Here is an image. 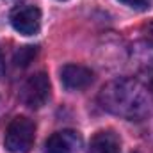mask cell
Segmentation results:
<instances>
[{
	"label": "cell",
	"mask_w": 153,
	"mask_h": 153,
	"mask_svg": "<svg viewBox=\"0 0 153 153\" xmlns=\"http://www.w3.org/2000/svg\"><path fill=\"white\" fill-rule=\"evenodd\" d=\"M119 148H121L119 137L111 130H103L91 139L87 153H119Z\"/></svg>",
	"instance_id": "7"
},
{
	"label": "cell",
	"mask_w": 153,
	"mask_h": 153,
	"mask_svg": "<svg viewBox=\"0 0 153 153\" xmlns=\"http://www.w3.org/2000/svg\"><path fill=\"white\" fill-rule=\"evenodd\" d=\"M80 144V137L75 132H57L45 143L43 153H75Z\"/></svg>",
	"instance_id": "6"
},
{
	"label": "cell",
	"mask_w": 153,
	"mask_h": 153,
	"mask_svg": "<svg viewBox=\"0 0 153 153\" xmlns=\"http://www.w3.org/2000/svg\"><path fill=\"white\" fill-rule=\"evenodd\" d=\"M61 82L68 91H80L93 82V71L80 64H66L61 70Z\"/></svg>",
	"instance_id": "5"
},
{
	"label": "cell",
	"mask_w": 153,
	"mask_h": 153,
	"mask_svg": "<svg viewBox=\"0 0 153 153\" xmlns=\"http://www.w3.org/2000/svg\"><path fill=\"white\" fill-rule=\"evenodd\" d=\"M34 134H36L34 121L25 116H18L9 123L5 130L4 146L11 153H27L34 143Z\"/></svg>",
	"instance_id": "2"
},
{
	"label": "cell",
	"mask_w": 153,
	"mask_h": 153,
	"mask_svg": "<svg viewBox=\"0 0 153 153\" xmlns=\"http://www.w3.org/2000/svg\"><path fill=\"white\" fill-rule=\"evenodd\" d=\"M100 102L103 109L128 119H139L150 111V98L144 87L134 80H114L107 84L100 93Z\"/></svg>",
	"instance_id": "1"
},
{
	"label": "cell",
	"mask_w": 153,
	"mask_h": 153,
	"mask_svg": "<svg viewBox=\"0 0 153 153\" xmlns=\"http://www.w3.org/2000/svg\"><path fill=\"white\" fill-rule=\"evenodd\" d=\"M123 4H126L128 7H134V9H139V11H144L150 7V0H119Z\"/></svg>",
	"instance_id": "9"
},
{
	"label": "cell",
	"mask_w": 153,
	"mask_h": 153,
	"mask_svg": "<svg viewBox=\"0 0 153 153\" xmlns=\"http://www.w3.org/2000/svg\"><path fill=\"white\" fill-rule=\"evenodd\" d=\"M148 34H150V38L153 39V23H150V25H148Z\"/></svg>",
	"instance_id": "11"
},
{
	"label": "cell",
	"mask_w": 153,
	"mask_h": 153,
	"mask_svg": "<svg viewBox=\"0 0 153 153\" xmlns=\"http://www.w3.org/2000/svg\"><path fill=\"white\" fill-rule=\"evenodd\" d=\"M36 53H38V48H36V46H22V48L14 53V64L25 68V66H29V64L34 61Z\"/></svg>",
	"instance_id": "8"
},
{
	"label": "cell",
	"mask_w": 153,
	"mask_h": 153,
	"mask_svg": "<svg viewBox=\"0 0 153 153\" xmlns=\"http://www.w3.org/2000/svg\"><path fill=\"white\" fill-rule=\"evenodd\" d=\"M50 98V80L45 73L32 75L22 87V102L30 109H41Z\"/></svg>",
	"instance_id": "3"
},
{
	"label": "cell",
	"mask_w": 153,
	"mask_h": 153,
	"mask_svg": "<svg viewBox=\"0 0 153 153\" xmlns=\"http://www.w3.org/2000/svg\"><path fill=\"white\" fill-rule=\"evenodd\" d=\"M5 73V62H4V57H2V52H0V78Z\"/></svg>",
	"instance_id": "10"
},
{
	"label": "cell",
	"mask_w": 153,
	"mask_h": 153,
	"mask_svg": "<svg viewBox=\"0 0 153 153\" xmlns=\"http://www.w3.org/2000/svg\"><path fill=\"white\" fill-rule=\"evenodd\" d=\"M150 89H152V91H153V80H152V84H150Z\"/></svg>",
	"instance_id": "12"
},
{
	"label": "cell",
	"mask_w": 153,
	"mask_h": 153,
	"mask_svg": "<svg viewBox=\"0 0 153 153\" xmlns=\"http://www.w3.org/2000/svg\"><path fill=\"white\" fill-rule=\"evenodd\" d=\"M11 25L22 36H34L41 27V11L36 5H20L11 13Z\"/></svg>",
	"instance_id": "4"
}]
</instances>
